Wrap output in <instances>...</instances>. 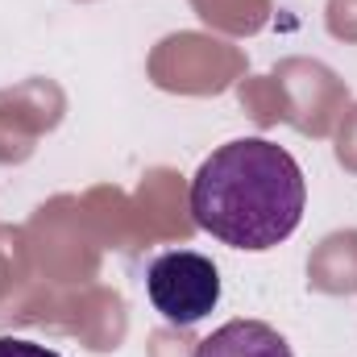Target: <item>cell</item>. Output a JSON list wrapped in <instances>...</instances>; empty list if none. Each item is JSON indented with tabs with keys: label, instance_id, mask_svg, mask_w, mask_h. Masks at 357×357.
Returning a JSON list of instances; mask_svg holds the SVG:
<instances>
[{
	"label": "cell",
	"instance_id": "6da1fadb",
	"mask_svg": "<svg viewBox=\"0 0 357 357\" xmlns=\"http://www.w3.org/2000/svg\"><path fill=\"white\" fill-rule=\"evenodd\" d=\"M307 204L299 162L266 137H237L208 154L191 178V216L233 250L262 254L287 241Z\"/></svg>",
	"mask_w": 357,
	"mask_h": 357
},
{
	"label": "cell",
	"instance_id": "7a4b0ae2",
	"mask_svg": "<svg viewBox=\"0 0 357 357\" xmlns=\"http://www.w3.org/2000/svg\"><path fill=\"white\" fill-rule=\"evenodd\" d=\"M146 291L154 312H162L167 324H199L216 303H220V274L212 258L191 254V250H171L154 258L146 270Z\"/></svg>",
	"mask_w": 357,
	"mask_h": 357
},
{
	"label": "cell",
	"instance_id": "3957f363",
	"mask_svg": "<svg viewBox=\"0 0 357 357\" xmlns=\"http://www.w3.org/2000/svg\"><path fill=\"white\" fill-rule=\"evenodd\" d=\"M195 357H295L287 337L262 320H229L195 345Z\"/></svg>",
	"mask_w": 357,
	"mask_h": 357
},
{
	"label": "cell",
	"instance_id": "277c9868",
	"mask_svg": "<svg viewBox=\"0 0 357 357\" xmlns=\"http://www.w3.org/2000/svg\"><path fill=\"white\" fill-rule=\"evenodd\" d=\"M0 357H63L38 341H21V337H0Z\"/></svg>",
	"mask_w": 357,
	"mask_h": 357
}]
</instances>
